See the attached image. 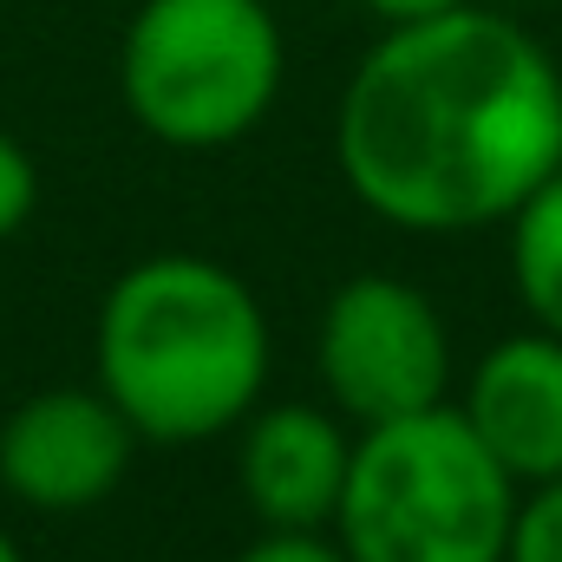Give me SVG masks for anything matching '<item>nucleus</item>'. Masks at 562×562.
I'll list each match as a JSON object with an SVG mask.
<instances>
[{"mask_svg":"<svg viewBox=\"0 0 562 562\" xmlns=\"http://www.w3.org/2000/svg\"><path fill=\"white\" fill-rule=\"evenodd\" d=\"M288 46L269 0H144L119 46L125 112L170 150L249 138L281 92Z\"/></svg>","mask_w":562,"mask_h":562,"instance_id":"4","label":"nucleus"},{"mask_svg":"<svg viewBox=\"0 0 562 562\" xmlns=\"http://www.w3.org/2000/svg\"><path fill=\"white\" fill-rule=\"evenodd\" d=\"M236 431H243L236 477H243L249 510L269 530H327L340 484H347V464H353L347 419L294 400V406L249 413Z\"/></svg>","mask_w":562,"mask_h":562,"instance_id":"7","label":"nucleus"},{"mask_svg":"<svg viewBox=\"0 0 562 562\" xmlns=\"http://www.w3.org/2000/svg\"><path fill=\"white\" fill-rule=\"evenodd\" d=\"M386 20H425V13H445V7H464V0H360Z\"/></svg>","mask_w":562,"mask_h":562,"instance_id":"13","label":"nucleus"},{"mask_svg":"<svg viewBox=\"0 0 562 562\" xmlns=\"http://www.w3.org/2000/svg\"><path fill=\"white\" fill-rule=\"evenodd\" d=\"M321 386L347 425H386L445 406L451 393V334L445 314L400 276H353L321 314Z\"/></svg>","mask_w":562,"mask_h":562,"instance_id":"5","label":"nucleus"},{"mask_svg":"<svg viewBox=\"0 0 562 562\" xmlns=\"http://www.w3.org/2000/svg\"><path fill=\"white\" fill-rule=\"evenodd\" d=\"M504 562H562V477L530 484V497H517Z\"/></svg>","mask_w":562,"mask_h":562,"instance_id":"10","label":"nucleus"},{"mask_svg":"<svg viewBox=\"0 0 562 562\" xmlns=\"http://www.w3.org/2000/svg\"><path fill=\"white\" fill-rule=\"evenodd\" d=\"M138 431L99 386H46L0 425V484L26 510H92L132 471Z\"/></svg>","mask_w":562,"mask_h":562,"instance_id":"6","label":"nucleus"},{"mask_svg":"<svg viewBox=\"0 0 562 562\" xmlns=\"http://www.w3.org/2000/svg\"><path fill=\"white\" fill-rule=\"evenodd\" d=\"M334 164L360 210L393 229L464 236L562 164V66L491 7L393 20L334 112Z\"/></svg>","mask_w":562,"mask_h":562,"instance_id":"1","label":"nucleus"},{"mask_svg":"<svg viewBox=\"0 0 562 562\" xmlns=\"http://www.w3.org/2000/svg\"><path fill=\"white\" fill-rule=\"evenodd\" d=\"M517 477L484 451L458 406L367 425L334 504L347 562H504Z\"/></svg>","mask_w":562,"mask_h":562,"instance_id":"3","label":"nucleus"},{"mask_svg":"<svg viewBox=\"0 0 562 562\" xmlns=\"http://www.w3.org/2000/svg\"><path fill=\"white\" fill-rule=\"evenodd\" d=\"M236 562H347V550L327 543L321 530H269L262 543H249Z\"/></svg>","mask_w":562,"mask_h":562,"instance_id":"12","label":"nucleus"},{"mask_svg":"<svg viewBox=\"0 0 562 562\" xmlns=\"http://www.w3.org/2000/svg\"><path fill=\"white\" fill-rule=\"evenodd\" d=\"M0 562H20V550H13V537L0 530Z\"/></svg>","mask_w":562,"mask_h":562,"instance_id":"14","label":"nucleus"},{"mask_svg":"<svg viewBox=\"0 0 562 562\" xmlns=\"http://www.w3.org/2000/svg\"><path fill=\"white\" fill-rule=\"evenodd\" d=\"M33 203H40V170H33V157H26V144H13L0 132V243L26 229Z\"/></svg>","mask_w":562,"mask_h":562,"instance_id":"11","label":"nucleus"},{"mask_svg":"<svg viewBox=\"0 0 562 562\" xmlns=\"http://www.w3.org/2000/svg\"><path fill=\"white\" fill-rule=\"evenodd\" d=\"M99 393L150 445H203L256 413L269 386V314L210 256H144L99 301Z\"/></svg>","mask_w":562,"mask_h":562,"instance_id":"2","label":"nucleus"},{"mask_svg":"<svg viewBox=\"0 0 562 562\" xmlns=\"http://www.w3.org/2000/svg\"><path fill=\"white\" fill-rule=\"evenodd\" d=\"M510 281L530 321L562 340V164L510 210Z\"/></svg>","mask_w":562,"mask_h":562,"instance_id":"9","label":"nucleus"},{"mask_svg":"<svg viewBox=\"0 0 562 562\" xmlns=\"http://www.w3.org/2000/svg\"><path fill=\"white\" fill-rule=\"evenodd\" d=\"M458 413L517 484L562 477V340L543 327L497 340L471 367Z\"/></svg>","mask_w":562,"mask_h":562,"instance_id":"8","label":"nucleus"}]
</instances>
